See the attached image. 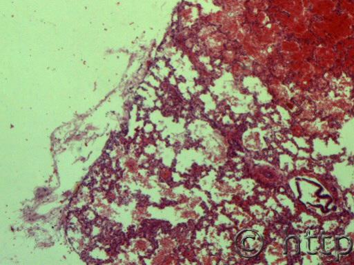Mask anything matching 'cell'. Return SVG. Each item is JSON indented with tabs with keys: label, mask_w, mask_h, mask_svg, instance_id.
I'll list each match as a JSON object with an SVG mask.
<instances>
[{
	"label": "cell",
	"mask_w": 354,
	"mask_h": 265,
	"mask_svg": "<svg viewBox=\"0 0 354 265\" xmlns=\"http://www.w3.org/2000/svg\"><path fill=\"white\" fill-rule=\"evenodd\" d=\"M262 237L255 231L246 230L241 232L237 237L235 245L239 254L245 257H253L257 255L263 246Z\"/></svg>",
	"instance_id": "1"
}]
</instances>
